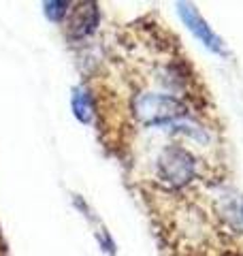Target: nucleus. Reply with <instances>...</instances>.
Returning a JSON list of instances; mask_svg holds the SVG:
<instances>
[{"mask_svg": "<svg viewBox=\"0 0 243 256\" xmlns=\"http://www.w3.org/2000/svg\"><path fill=\"white\" fill-rule=\"evenodd\" d=\"M177 13H180V18L184 20L186 26H188V30L198 38L202 45L207 47V50H212L214 54H222V56L226 54L224 41L216 34L212 28L207 26V22L200 18V13L194 9L192 4H188V2H177Z\"/></svg>", "mask_w": 243, "mask_h": 256, "instance_id": "3", "label": "nucleus"}, {"mask_svg": "<svg viewBox=\"0 0 243 256\" xmlns=\"http://www.w3.org/2000/svg\"><path fill=\"white\" fill-rule=\"evenodd\" d=\"M68 6H70V2H60V0H56V2H45L43 4V11H45V15L50 18L52 22H56V24H60L64 18L68 15Z\"/></svg>", "mask_w": 243, "mask_h": 256, "instance_id": "6", "label": "nucleus"}, {"mask_svg": "<svg viewBox=\"0 0 243 256\" xmlns=\"http://www.w3.org/2000/svg\"><path fill=\"white\" fill-rule=\"evenodd\" d=\"M128 109H130V118L145 128L171 126L180 120L190 118L196 120L186 100L166 92L143 90V88H132V94L128 98Z\"/></svg>", "mask_w": 243, "mask_h": 256, "instance_id": "1", "label": "nucleus"}, {"mask_svg": "<svg viewBox=\"0 0 243 256\" xmlns=\"http://www.w3.org/2000/svg\"><path fill=\"white\" fill-rule=\"evenodd\" d=\"M68 22H66V34L70 41H81V38L90 36L98 26V6L94 2H77L72 4Z\"/></svg>", "mask_w": 243, "mask_h": 256, "instance_id": "4", "label": "nucleus"}, {"mask_svg": "<svg viewBox=\"0 0 243 256\" xmlns=\"http://www.w3.org/2000/svg\"><path fill=\"white\" fill-rule=\"evenodd\" d=\"M241 218H243V207H241Z\"/></svg>", "mask_w": 243, "mask_h": 256, "instance_id": "7", "label": "nucleus"}, {"mask_svg": "<svg viewBox=\"0 0 243 256\" xmlns=\"http://www.w3.org/2000/svg\"><path fill=\"white\" fill-rule=\"evenodd\" d=\"M205 164L182 143H168L160 150L156 160V173L166 190H182L200 178Z\"/></svg>", "mask_w": 243, "mask_h": 256, "instance_id": "2", "label": "nucleus"}, {"mask_svg": "<svg viewBox=\"0 0 243 256\" xmlns=\"http://www.w3.org/2000/svg\"><path fill=\"white\" fill-rule=\"evenodd\" d=\"M72 114L84 124H90L94 120V96L81 86L72 90Z\"/></svg>", "mask_w": 243, "mask_h": 256, "instance_id": "5", "label": "nucleus"}]
</instances>
